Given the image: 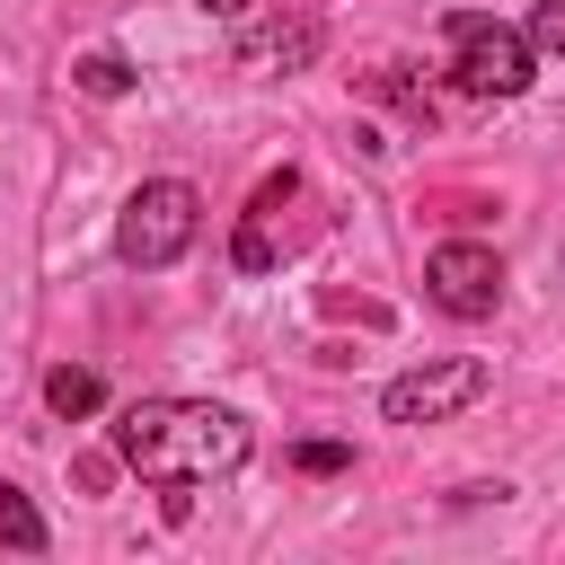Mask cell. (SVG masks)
<instances>
[{
  "label": "cell",
  "instance_id": "cell-9",
  "mask_svg": "<svg viewBox=\"0 0 565 565\" xmlns=\"http://www.w3.org/2000/svg\"><path fill=\"white\" fill-rule=\"evenodd\" d=\"M44 406H53V415H97V406H106V380L79 371V362H62V371H44Z\"/></svg>",
  "mask_w": 565,
  "mask_h": 565
},
{
  "label": "cell",
  "instance_id": "cell-5",
  "mask_svg": "<svg viewBox=\"0 0 565 565\" xmlns=\"http://www.w3.org/2000/svg\"><path fill=\"white\" fill-rule=\"evenodd\" d=\"M424 291H433V309H450V318H494V309H503V256L477 247V238H441V247L424 256Z\"/></svg>",
  "mask_w": 565,
  "mask_h": 565
},
{
  "label": "cell",
  "instance_id": "cell-6",
  "mask_svg": "<svg viewBox=\"0 0 565 565\" xmlns=\"http://www.w3.org/2000/svg\"><path fill=\"white\" fill-rule=\"evenodd\" d=\"M318 53V18H291V26H256L247 44H238V62L247 71H300Z\"/></svg>",
  "mask_w": 565,
  "mask_h": 565
},
{
  "label": "cell",
  "instance_id": "cell-8",
  "mask_svg": "<svg viewBox=\"0 0 565 565\" xmlns=\"http://www.w3.org/2000/svg\"><path fill=\"white\" fill-rule=\"evenodd\" d=\"M0 547H9V556H44V547H53L44 512H35V503H26L9 477H0Z\"/></svg>",
  "mask_w": 565,
  "mask_h": 565
},
{
  "label": "cell",
  "instance_id": "cell-11",
  "mask_svg": "<svg viewBox=\"0 0 565 565\" xmlns=\"http://www.w3.org/2000/svg\"><path fill=\"white\" fill-rule=\"evenodd\" d=\"M71 79H79L88 97H124V88H132V62H124V53H79Z\"/></svg>",
  "mask_w": 565,
  "mask_h": 565
},
{
  "label": "cell",
  "instance_id": "cell-12",
  "mask_svg": "<svg viewBox=\"0 0 565 565\" xmlns=\"http://www.w3.org/2000/svg\"><path fill=\"white\" fill-rule=\"evenodd\" d=\"M291 468H309V477H335V468H353V450H344V441H300V450H291Z\"/></svg>",
  "mask_w": 565,
  "mask_h": 565
},
{
  "label": "cell",
  "instance_id": "cell-1",
  "mask_svg": "<svg viewBox=\"0 0 565 565\" xmlns=\"http://www.w3.org/2000/svg\"><path fill=\"white\" fill-rule=\"evenodd\" d=\"M247 450H256L247 415H230V406H212V397H132V406L115 415V459H124L132 477L168 486V494L238 477Z\"/></svg>",
  "mask_w": 565,
  "mask_h": 565
},
{
  "label": "cell",
  "instance_id": "cell-10",
  "mask_svg": "<svg viewBox=\"0 0 565 565\" xmlns=\"http://www.w3.org/2000/svg\"><path fill=\"white\" fill-rule=\"evenodd\" d=\"M362 88H371V97H388L406 124H433V97L406 79V62H380V71H362Z\"/></svg>",
  "mask_w": 565,
  "mask_h": 565
},
{
  "label": "cell",
  "instance_id": "cell-3",
  "mask_svg": "<svg viewBox=\"0 0 565 565\" xmlns=\"http://www.w3.org/2000/svg\"><path fill=\"white\" fill-rule=\"evenodd\" d=\"M194 230H203V194H194L185 177H150V185L115 212V256H124L132 274H159V265H177V256L194 247Z\"/></svg>",
  "mask_w": 565,
  "mask_h": 565
},
{
  "label": "cell",
  "instance_id": "cell-2",
  "mask_svg": "<svg viewBox=\"0 0 565 565\" xmlns=\"http://www.w3.org/2000/svg\"><path fill=\"white\" fill-rule=\"evenodd\" d=\"M450 79L468 97H521L539 79V44L530 26H503L486 9H450Z\"/></svg>",
  "mask_w": 565,
  "mask_h": 565
},
{
  "label": "cell",
  "instance_id": "cell-4",
  "mask_svg": "<svg viewBox=\"0 0 565 565\" xmlns=\"http://www.w3.org/2000/svg\"><path fill=\"white\" fill-rule=\"evenodd\" d=\"M477 397H486V362H477V353H450V362L397 371V380L380 388V415H388V424H441V415H459V406H477Z\"/></svg>",
  "mask_w": 565,
  "mask_h": 565
},
{
  "label": "cell",
  "instance_id": "cell-13",
  "mask_svg": "<svg viewBox=\"0 0 565 565\" xmlns=\"http://www.w3.org/2000/svg\"><path fill=\"white\" fill-rule=\"evenodd\" d=\"M530 44L565 53V0H539V9H530Z\"/></svg>",
  "mask_w": 565,
  "mask_h": 565
},
{
  "label": "cell",
  "instance_id": "cell-7",
  "mask_svg": "<svg viewBox=\"0 0 565 565\" xmlns=\"http://www.w3.org/2000/svg\"><path fill=\"white\" fill-rule=\"evenodd\" d=\"M291 194H300V177H291V168L256 185V203H247V230H238V265H247V274H265V265H274V238H265V221H274Z\"/></svg>",
  "mask_w": 565,
  "mask_h": 565
},
{
  "label": "cell",
  "instance_id": "cell-14",
  "mask_svg": "<svg viewBox=\"0 0 565 565\" xmlns=\"http://www.w3.org/2000/svg\"><path fill=\"white\" fill-rule=\"evenodd\" d=\"M203 9H212V18H238V9H256V0H203Z\"/></svg>",
  "mask_w": 565,
  "mask_h": 565
}]
</instances>
